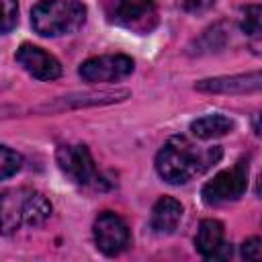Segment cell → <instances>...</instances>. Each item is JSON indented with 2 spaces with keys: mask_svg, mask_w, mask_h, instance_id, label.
<instances>
[{
  "mask_svg": "<svg viewBox=\"0 0 262 262\" xmlns=\"http://www.w3.org/2000/svg\"><path fill=\"white\" fill-rule=\"evenodd\" d=\"M219 160L221 147H199L188 137L174 135L158 151L156 172L168 184H186Z\"/></svg>",
  "mask_w": 262,
  "mask_h": 262,
  "instance_id": "cell-1",
  "label": "cell"
},
{
  "mask_svg": "<svg viewBox=\"0 0 262 262\" xmlns=\"http://www.w3.org/2000/svg\"><path fill=\"white\" fill-rule=\"evenodd\" d=\"M86 20V6L80 0H39L31 8V25L43 37L76 33Z\"/></svg>",
  "mask_w": 262,
  "mask_h": 262,
  "instance_id": "cell-2",
  "label": "cell"
},
{
  "mask_svg": "<svg viewBox=\"0 0 262 262\" xmlns=\"http://www.w3.org/2000/svg\"><path fill=\"white\" fill-rule=\"evenodd\" d=\"M55 162L61 170V174L74 182L76 186H92L98 188L102 184V176L96 170V164L92 160V154L82 143H68L59 145L55 151Z\"/></svg>",
  "mask_w": 262,
  "mask_h": 262,
  "instance_id": "cell-3",
  "label": "cell"
},
{
  "mask_svg": "<svg viewBox=\"0 0 262 262\" xmlns=\"http://www.w3.org/2000/svg\"><path fill=\"white\" fill-rule=\"evenodd\" d=\"M248 172H250L248 160H239L231 168L215 174L201 188L203 203L205 205H223V203L237 201L248 188Z\"/></svg>",
  "mask_w": 262,
  "mask_h": 262,
  "instance_id": "cell-4",
  "label": "cell"
},
{
  "mask_svg": "<svg viewBox=\"0 0 262 262\" xmlns=\"http://www.w3.org/2000/svg\"><path fill=\"white\" fill-rule=\"evenodd\" d=\"M92 235L96 248L104 256H117L123 250H127V246L131 244V233L127 223L113 211L98 213L92 225Z\"/></svg>",
  "mask_w": 262,
  "mask_h": 262,
  "instance_id": "cell-5",
  "label": "cell"
},
{
  "mask_svg": "<svg viewBox=\"0 0 262 262\" xmlns=\"http://www.w3.org/2000/svg\"><path fill=\"white\" fill-rule=\"evenodd\" d=\"M133 72V59L123 53L115 55H98L86 59L78 74L88 84H106V82H119L127 78Z\"/></svg>",
  "mask_w": 262,
  "mask_h": 262,
  "instance_id": "cell-6",
  "label": "cell"
},
{
  "mask_svg": "<svg viewBox=\"0 0 262 262\" xmlns=\"http://www.w3.org/2000/svg\"><path fill=\"white\" fill-rule=\"evenodd\" d=\"M108 20L127 29L145 31L149 29V20L156 18V2L154 0H108L106 2Z\"/></svg>",
  "mask_w": 262,
  "mask_h": 262,
  "instance_id": "cell-7",
  "label": "cell"
},
{
  "mask_svg": "<svg viewBox=\"0 0 262 262\" xmlns=\"http://www.w3.org/2000/svg\"><path fill=\"white\" fill-rule=\"evenodd\" d=\"M14 59L16 63L29 72L33 78L37 80H57L61 76V63L51 55L47 53L45 49L37 47V45H31V43H23L16 53H14Z\"/></svg>",
  "mask_w": 262,
  "mask_h": 262,
  "instance_id": "cell-8",
  "label": "cell"
},
{
  "mask_svg": "<svg viewBox=\"0 0 262 262\" xmlns=\"http://www.w3.org/2000/svg\"><path fill=\"white\" fill-rule=\"evenodd\" d=\"M194 248L203 258L223 260L231 256V246L225 242L223 223L217 219H203L194 235Z\"/></svg>",
  "mask_w": 262,
  "mask_h": 262,
  "instance_id": "cell-9",
  "label": "cell"
},
{
  "mask_svg": "<svg viewBox=\"0 0 262 262\" xmlns=\"http://www.w3.org/2000/svg\"><path fill=\"white\" fill-rule=\"evenodd\" d=\"M260 86H262L260 72L207 78V80H199L194 84V88L199 92H209V94H248V92H258Z\"/></svg>",
  "mask_w": 262,
  "mask_h": 262,
  "instance_id": "cell-10",
  "label": "cell"
},
{
  "mask_svg": "<svg viewBox=\"0 0 262 262\" xmlns=\"http://www.w3.org/2000/svg\"><path fill=\"white\" fill-rule=\"evenodd\" d=\"M182 213L184 207L180 201H176L174 196H160L151 207L149 227L160 235H168L178 227Z\"/></svg>",
  "mask_w": 262,
  "mask_h": 262,
  "instance_id": "cell-11",
  "label": "cell"
},
{
  "mask_svg": "<svg viewBox=\"0 0 262 262\" xmlns=\"http://www.w3.org/2000/svg\"><path fill=\"white\" fill-rule=\"evenodd\" d=\"M129 96V90H100V92H82V94H70L61 96L55 104H47L43 108L59 111V108H78V106H96V104H111L125 100Z\"/></svg>",
  "mask_w": 262,
  "mask_h": 262,
  "instance_id": "cell-12",
  "label": "cell"
},
{
  "mask_svg": "<svg viewBox=\"0 0 262 262\" xmlns=\"http://www.w3.org/2000/svg\"><path fill=\"white\" fill-rule=\"evenodd\" d=\"M49 215H51V203L45 199V194L37 190H23V201H20L23 225L39 227L49 219Z\"/></svg>",
  "mask_w": 262,
  "mask_h": 262,
  "instance_id": "cell-13",
  "label": "cell"
},
{
  "mask_svg": "<svg viewBox=\"0 0 262 262\" xmlns=\"http://www.w3.org/2000/svg\"><path fill=\"white\" fill-rule=\"evenodd\" d=\"M235 127V123L225 117V115H219V113H213V115H205V117H199L190 123V131L194 137L199 139H215V137H223L227 133H231Z\"/></svg>",
  "mask_w": 262,
  "mask_h": 262,
  "instance_id": "cell-14",
  "label": "cell"
},
{
  "mask_svg": "<svg viewBox=\"0 0 262 262\" xmlns=\"http://www.w3.org/2000/svg\"><path fill=\"white\" fill-rule=\"evenodd\" d=\"M227 41V29H225V23H217L213 27H209L188 49L192 55H201V53H211V51H217L225 45Z\"/></svg>",
  "mask_w": 262,
  "mask_h": 262,
  "instance_id": "cell-15",
  "label": "cell"
},
{
  "mask_svg": "<svg viewBox=\"0 0 262 262\" xmlns=\"http://www.w3.org/2000/svg\"><path fill=\"white\" fill-rule=\"evenodd\" d=\"M23 166V156L6 145H0V180L14 176Z\"/></svg>",
  "mask_w": 262,
  "mask_h": 262,
  "instance_id": "cell-16",
  "label": "cell"
},
{
  "mask_svg": "<svg viewBox=\"0 0 262 262\" xmlns=\"http://www.w3.org/2000/svg\"><path fill=\"white\" fill-rule=\"evenodd\" d=\"M260 14L262 8L258 4H250L242 10V18H239V27L246 35L250 37H258L260 35Z\"/></svg>",
  "mask_w": 262,
  "mask_h": 262,
  "instance_id": "cell-17",
  "label": "cell"
},
{
  "mask_svg": "<svg viewBox=\"0 0 262 262\" xmlns=\"http://www.w3.org/2000/svg\"><path fill=\"white\" fill-rule=\"evenodd\" d=\"M18 20V4L16 0H0V35H6L14 29Z\"/></svg>",
  "mask_w": 262,
  "mask_h": 262,
  "instance_id": "cell-18",
  "label": "cell"
},
{
  "mask_svg": "<svg viewBox=\"0 0 262 262\" xmlns=\"http://www.w3.org/2000/svg\"><path fill=\"white\" fill-rule=\"evenodd\" d=\"M242 258L258 262L262 258V239L260 237H250L242 244Z\"/></svg>",
  "mask_w": 262,
  "mask_h": 262,
  "instance_id": "cell-19",
  "label": "cell"
}]
</instances>
